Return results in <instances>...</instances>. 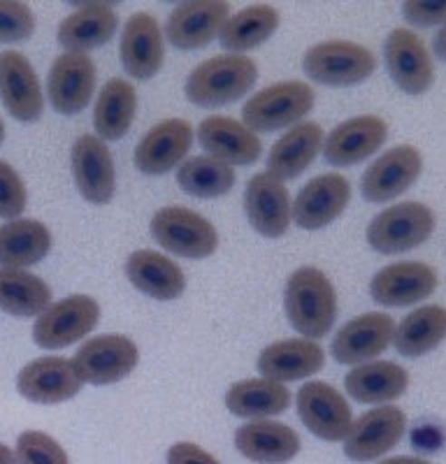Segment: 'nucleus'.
Returning <instances> with one entry per match:
<instances>
[{"label":"nucleus","instance_id":"obj_1","mask_svg":"<svg viewBox=\"0 0 446 464\" xmlns=\"http://www.w3.org/2000/svg\"><path fill=\"white\" fill-rule=\"evenodd\" d=\"M284 306L297 334L312 342L325 337L337 318V295L333 281L319 267L296 269L286 281Z\"/></svg>","mask_w":446,"mask_h":464},{"label":"nucleus","instance_id":"obj_2","mask_svg":"<svg viewBox=\"0 0 446 464\" xmlns=\"http://www.w3.org/2000/svg\"><path fill=\"white\" fill-rule=\"evenodd\" d=\"M258 80V65L245 53H218L191 70L186 98L198 107H221L239 101Z\"/></svg>","mask_w":446,"mask_h":464},{"label":"nucleus","instance_id":"obj_3","mask_svg":"<svg viewBox=\"0 0 446 464\" xmlns=\"http://www.w3.org/2000/svg\"><path fill=\"white\" fill-rule=\"evenodd\" d=\"M316 93L305 82H279L251 95L242 107V121L254 132H275L297 126L314 110Z\"/></svg>","mask_w":446,"mask_h":464},{"label":"nucleus","instance_id":"obj_4","mask_svg":"<svg viewBox=\"0 0 446 464\" xmlns=\"http://www.w3.org/2000/svg\"><path fill=\"white\" fill-rule=\"evenodd\" d=\"M435 223V211L423 202H398L372 218L367 244L383 256L404 254L428 242Z\"/></svg>","mask_w":446,"mask_h":464},{"label":"nucleus","instance_id":"obj_5","mask_svg":"<svg viewBox=\"0 0 446 464\" xmlns=\"http://www.w3.org/2000/svg\"><path fill=\"white\" fill-rule=\"evenodd\" d=\"M309 80L324 86H356L370 80L377 58L367 47L349 40H328L314 44L303 58Z\"/></svg>","mask_w":446,"mask_h":464},{"label":"nucleus","instance_id":"obj_6","mask_svg":"<svg viewBox=\"0 0 446 464\" xmlns=\"http://www.w3.org/2000/svg\"><path fill=\"white\" fill-rule=\"evenodd\" d=\"M156 242L181 258H208L217 251L218 232L208 218L189 207H163L151 217Z\"/></svg>","mask_w":446,"mask_h":464},{"label":"nucleus","instance_id":"obj_7","mask_svg":"<svg viewBox=\"0 0 446 464\" xmlns=\"http://www.w3.org/2000/svg\"><path fill=\"white\" fill-rule=\"evenodd\" d=\"M101 321V306L91 295H70L53 302L37 316L33 339L37 346L59 351L93 333Z\"/></svg>","mask_w":446,"mask_h":464},{"label":"nucleus","instance_id":"obj_8","mask_svg":"<svg viewBox=\"0 0 446 464\" xmlns=\"http://www.w3.org/2000/svg\"><path fill=\"white\" fill-rule=\"evenodd\" d=\"M140 351L126 334H98L82 343L73 364L82 383L110 385L126 379L138 367Z\"/></svg>","mask_w":446,"mask_h":464},{"label":"nucleus","instance_id":"obj_9","mask_svg":"<svg viewBox=\"0 0 446 464\" xmlns=\"http://www.w3.org/2000/svg\"><path fill=\"white\" fill-rule=\"evenodd\" d=\"M297 416L314 437L324 441H344L354 425L349 401L337 388L324 381H307L297 391Z\"/></svg>","mask_w":446,"mask_h":464},{"label":"nucleus","instance_id":"obj_10","mask_svg":"<svg viewBox=\"0 0 446 464\" xmlns=\"http://www.w3.org/2000/svg\"><path fill=\"white\" fill-rule=\"evenodd\" d=\"M407 416L393 404H383L365 411L351 425L344 437V455L354 462H372L393 450L404 437Z\"/></svg>","mask_w":446,"mask_h":464},{"label":"nucleus","instance_id":"obj_11","mask_svg":"<svg viewBox=\"0 0 446 464\" xmlns=\"http://www.w3.org/2000/svg\"><path fill=\"white\" fill-rule=\"evenodd\" d=\"M383 58L391 80L409 95H421L435 82V65H432L428 44L423 37L409 28H393L383 44Z\"/></svg>","mask_w":446,"mask_h":464},{"label":"nucleus","instance_id":"obj_12","mask_svg":"<svg viewBox=\"0 0 446 464\" xmlns=\"http://www.w3.org/2000/svg\"><path fill=\"white\" fill-rule=\"evenodd\" d=\"M423 169V156L412 144H398L382 153L363 172L361 193L367 202H388L402 196L419 179Z\"/></svg>","mask_w":446,"mask_h":464},{"label":"nucleus","instance_id":"obj_13","mask_svg":"<svg viewBox=\"0 0 446 464\" xmlns=\"http://www.w3.org/2000/svg\"><path fill=\"white\" fill-rule=\"evenodd\" d=\"M70 163H73V179L80 196L91 205H107L117 190V169L114 160L96 135H82L74 140L70 149Z\"/></svg>","mask_w":446,"mask_h":464},{"label":"nucleus","instance_id":"obj_14","mask_svg":"<svg viewBox=\"0 0 446 464\" xmlns=\"http://www.w3.org/2000/svg\"><path fill=\"white\" fill-rule=\"evenodd\" d=\"M435 267L419 260H402L379 269L370 281L372 300L382 306H412L428 300L437 290Z\"/></svg>","mask_w":446,"mask_h":464},{"label":"nucleus","instance_id":"obj_15","mask_svg":"<svg viewBox=\"0 0 446 464\" xmlns=\"http://www.w3.org/2000/svg\"><path fill=\"white\" fill-rule=\"evenodd\" d=\"M96 63L86 53L65 52L53 58L47 77V95L59 114H80L96 91Z\"/></svg>","mask_w":446,"mask_h":464},{"label":"nucleus","instance_id":"obj_16","mask_svg":"<svg viewBox=\"0 0 446 464\" xmlns=\"http://www.w3.org/2000/svg\"><path fill=\"white\" fill-rule=\"evenodd\" d=\"M351 200V184L344 174L328 172L314 177L300 188L291 205V221L303 230H319L344 214Z\"/></svg>","mask_w":446,"mask_h":464},{"label":"nucleus","instance_id":"obj_17","mask_svg":"<svg viewBox=\"0 0 446 464\" xmlns=\"http://www.w3.org/2000/svg\"><path fill=\"white\" fill-rule=\"evenodd\" d=\"M398 323L383 312H367L351 318L333 339V355L342 364H365L379 358L395 337Z\"/></svg>","mask_w":446,"mask_h":464},{"label":"nucleus","instance_id":"obj_18","mask_svg":"<svg viewBox=\"0 0 446 464\" xmlns=\"http://www.w3.org/2000/svg\"><path fill=\"white\" fill-rule=\"evenodd\" d=\"M82 379L70 358L47 355L37 358L19 372L16 391L33 404H61L82 391Z\"/></svg>","mask_w":446,"mask_h":464},{"label":"nucleus","instance_id":"obj_19","mask_svg":"<svg viewBox=\"0 0 446 464\" xmlns=\"http://www.w3.org/2000/svg\"><path fill=\"white\" fill-rule=\"evenodd\" d=\"M230 16L228 3L221 0H191L181 3L168 16L165 35L181 52L202 49L221 33Z\"/></svg>","mask_w":446,"mask_h":464},{"label":"nucleus","instance_id":"obj_20","mask_svg":"<svg viewBox=\"0 0 446 464\" xmlns=\"http://www.w3.org/2000/svg\"><path fill=\"white\" fill-rule=\"evenodd\" d=\"M0 101L16 121L33 123L43 116V86L22 52L0 53Z\"/></svg>","mask_w":446,"mask_h":464},{"label":"nucleus","instance_id":"obj_21","mask_svg":"<svg viewBox=\"0 0 446 464\" xmlns=\"http://www.w3.org/2000/svg\"><path fill=\"white\" fill-rule=\"evenodd\" d=\"M193 147V128L186 119H168L144 132L135 147V165L149 177H160L184 163Z\"/></svg>","mask_w":446,"mask_h":464},{"label":"nucleus","instance_id":"obj_22","mask_svg":"<svg viewBox=\"0 0 446 464\" xmlns=\"http://www.w3.org/2000/svg\"><path fill=\"white\" fill-rule=\"evenodd\" d=\"M245 214L263 237L276 239L291 226V193L270 172L254 174L245 190Z\"/></svg>","mask_w":446,"mask_h":464},{"label":"nucleus","instance_id":"obj_23","mask_svg":"<svg viewBox=\"0 0 446 464\" xmlns=\"http://www.w3.org/2000/svg\"><path fill=\"white\" fill-rule=\"evenodd\" d=\"M388 138V123L382 116L363 114L340 123L324 140V156L330 165L349 168L370 159L379 151Z\"/></svg>","mask_w":446,"mask_h":464},{"label":"nucleus","instance_id":"obj_24","mask_svg":"<svg viewBox=\"0 0 446 464\" xmlns=\"http://www.w3.org/2000/svg\"><path fill=\"white\" fill-rule=\"evenodd\" d=\"M325 351L321 343L305 337L282 339L263 348L256 362V370L263 379L276 381V383H291L303 381L324 370Z\"/></svg>","mask_w":446,"mask_h":464},{"label":"nucleus","instance_id":"obj_25","mask_svg":"<svg viewBox=\"0 0 446 464\" xmlns=\"http://www.w3.org/2000/svg\"><path fill=\"white\" fill-rule=\"evenodd\" d=\"M121 63L133 80H151L165 61V43L156 16L138 12L126 22L121 31Z\"/></svg>","mask_w":446,"mask_h":464},{"label":"nucleus","instance_id":"obj_26","mask_svg":"<svg viewBox=\"0 0 446 464\" xmlns=\"http://www.w3.org/2000/svg\"><path fill=\"white\" fill-rule=\"evenodd\" d=\"M198 142L212 159L230 168L254 165L263 151L258 135L233 116H208L198 128Z\"/></svg>","mask_w":446,"mask_h":464},{"label":"nucleus","instance_id":"obj_27","mask_svg":"<svg viewBox=\"0 0 446 464\" xmlns=\"http://www.w3.org/2000/svg\"><path fill=\"white\" fill-rule=\"evenodd\" d=\"M119 28V14L112 3H86L61 22L59 44L65 52L86 53L110 43Z\"/></svg>","mask_w":446,"mask_h":464},{"label":"nucleus","instance_id":"obj_28","mask_svg":"<svg viewBox=\"0 0 446 464\" xmlns=\"http://www.w3.org/2000/svg\"><path fill=\"white\" fill-rule=\"evenodd\" d=\"M235 446L251 462L286 464L300 453V437L284 422L251 420L238 428Z\"/></svg>","mask_w":446,"mask_h":464},{"label":"nucleus","instance_id":"obj_29","mask_svg":"<svg viewBox=\"0 0 446 464\" xmlns=\"http://www.w3.org/2000/svg\"><path fill=\"white\" fill-rule=\"evenodd\" d=\"M324 128L316 121H300L284 132L267 153V172L279 181H291L305 172L324 149Z\"/></svg>","mask_w":446,"mask_h":464},{"label":"nucleus","instance_id":"obj_30","mask_svg":"<svg viewBox=\"0 0 446 464\" xmlns=\"http://www.w3.org/2000/svg\"><path fill=\"white\" fill-rule=\"evenodd\" d=\"M128 281L154 300H177L186 288V276L179 265L159 251L140 248L126 260Z\"/></svg>","mask_w":446,"mask_h":464},{"label":"nucleus","instance_id":"obj_31","mask_svg":"<svg viewBox=\"0 0 446 464\" xmlns=\"http://www.w3.org/2000/svg\"><path fill=\"white\" fill-rule=\"evenodd\" d=\"M344 388L363 404H386L402 397L409 388V374L404 367L388 360L358 364L346 374Z\"/></svg>","mask_w":446,"mask_h":464},{"label":"nucleus","instance_id":"obj_32","mask_svg":"<svg viewBox=\"0 0 446 464\" xmlns=\"http://www.w3.org/2000/svg\"><path fill=\"white\" fill-rule=\"evenodd\" d=\"M138 111V91L128 80L114 77L101 89L93 107V126L96 135L105 142H117L131 130Z\"/></svg>","mask_w":446,"mask_h":464},{"label":"nucleus","instance_id":"obj_33","mask_svg":"<svg viewBox=\"0 0 446 464\" xmlns=\"http://www.w3.org/2000/svg\"><path fill=\"white\" fill-rule=\"evenodd\" d=\"M49 248L52 232L35 218H15L0 226V267H31L49 254Z\"/></svg>","mask_w":446,"mask_h":464},{"label":"nucleus","instance_id":"obj_34","mask_svg":"<svg viewBox=\"0 0 446 464\" xmlns=\"http://www.w3.org/2000/svg\"><path fill=\"white\" fill-rule=\"evenodd\" d=\"M291 404V391L284 383L270 379L238 381L226 392V409L238 418H263L286 411Z\"/></svg>","mask_w":446,"mask_h":464},{"label":"nucleus","instance_id":"obj_35","mask_svg":"<svg viewBox=\"0 0 446 464\" xmlns=\"http://www.w3.org/2000/svg\"><path fill=\"white\" fill-rule=\"evenodd\" d=\"M446 339V306H419L395 325V351L404 358H421Z\"/></svg>","mask_w":446,"mask_h":464},{"label":"nucleus","instance_id":"obj_36","mask_svg":"<svg viewBox=\"0 0 446 464\" xmlns=\"http://www.w3.org/2000/svg\"><path fill=\"white\" fill-rule=\"evenodd\" d=\"M52 304V288L26 269L0 267V312L31 318Z\"/></svg>","mask_w":446,"mask_h":464},{"label":"nucleus","instance_id":"obj_37","mask_svg":"<svg viewBox=\"0 0 446 464\" xmlns=\"http://www.w3.org/2000/svg\"><path fill=\"white\" fill-rule=\"evenodd\" d=\"M279 22H282V16L272 5H251L228 16L218 37H221L223 47L230 52H249V49L260 47L267 37H272V33L279 28Z\"/></svg>","mask_w":446,"mask_h":464},{"label":"nucleus","instance_id":"obj_38","mask_svg":"<svg viewBox=\"0 0 446 464\" xmlns=\"http://www.w3.org/2000/svg\"><path fill=\"white\" fill-rule=\"evenodd\" d=\"M177 184L189 196L221 198L235 186V169L212 156H193L184 160L177 172Z\"/></svg>","mask_w":446,"mask_h":464},{"label":"nucleus","instance_id":"obj_39","mask_svg":"<svg viewBox=\"0 0 446 464\" xmlns=\"http://www.w3.org/2000/svg\"><path fill=\"white\" fill-rule=\"evenodd\" d=\"M15 453L19 464H70L63 446L40 430H26L19 434Z\"/></svg>","mask_w":446,"mask_h":464},{"label":"nucleus","instance_id":"obj_40","mask_svg":"<svg viewBox=\"0 0 446 464\" xmlns=\"http://www.w3.org/2000/svg\"><path fill=\"white\" fill-rule=\"evenodd\" d=\"M35 31V14L26 3L0 0V43H22Z\"/></svg>","mask_w":446,"mask_h":464},{"label":"nucleus","instance_id":"obj_41","mask_svg":"<svg viewBox=\"0 0 446 464\" xmlns=\"http://www.w3.org/2000/svg\"><path fill=\"white\" fill-rule=\"evenodd\" d=\"M26 186L15 168L0 160V218H19L26 209Z\"/></svg>","mask_w":446,"mask_h":464},{"label":"nucleus","instance_id":"obj_42","mask_svg":"<svg viewBox=\"0 0 446 464\" xmlns=\"http://www.w3.org/2000/svg\"><path fill=\"white\" fill-rule=\"evenodd\" d=\"M402 14L412 26L428 28L446 24V0H440V3H423V0H414V3H404Z\"/></svg>","mask_w":446,"mask_h":464},{"label":"nucleus","instance_id":"obj_43","mask_svg":"<svg viewBox=\"0 0 446 464\" xmlns=\"http://www.w3.org/2000/svg\"><path fill=\"white\" fill-rule=\"evenodd\" d=\"M165 462L168 464H221L214 455H209L208 450L200 449L198 443L179 441L175 446H170L168 455H165Z\"/></svg>","mask_w":446,"mask_h":464},{"label":"nucleus","instance_id":"obj_44","mask_svg":"<svg viewBox=\"0 0 446 464\" xmlns=\"http://www.w3.org/2000/svg\"><path fill=\"white\" fill-rule=\"evenodd\" d=\"M441 441H444V432L437 425H421L414 432V443L421 450L440 449Z\"/></svg>","mask_w":446,"mask_h":464},{"label":"nucleus","instance_id":"obj_45","mask_svg":"<svg viewBox=\"0 0 446 464\" xmlns=\"http://www.w3.org/2000/svg\"><path fill=\"white\" fill-rule=\"evenodd\" d=\"M432 52H435L437 58L446 61V24L440 28V33L435 35V40H432Z\"/></svg>","mask_w":446,"mask_h":464},{"label":"nucleus","instance_id":"obj_46","mask_svg":"<svg viewBox=\"0 0 446 464\" xmlns=\"http://www.w3.org/2000/svg\"><path fill=\"white\" fill-rule=\"evenodd\" d=\"M379 464H432V462L431 459H423V458H409V455H402V458L382 459Z\"/></svg>","mask_w":446,"mask_h":464},{"label":"nucleus","instance_id":"obj_47","mask_svg":"<svg viewBox=\"0 0 446 464\" xmlns=\"http://www.w3.org/2000/svg\"><path fill=\"white\" fill-rule=\"evenodd\" d=\"M0 464H19L16 462V453L5 443H0Z\"/></svg>","mask_w":446,"mask_h":464},{"label":"nucleus","instance_id":"obj_48","mask_svg":"<svg viewBox=\"0 0 446 464\" xmlns=\"http://www.w3.org/2000/svg\"><path fill=\"white\" fill-rule=\"evenodd\" d=\"M3 140H5V126L0 121V144H3Z\"/></svg>","mask_w":446,"mask_h":464}]
</instances>
